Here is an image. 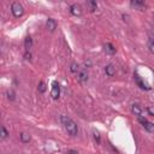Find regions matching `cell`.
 Listing matches in <instances>:
<instances>
[{
  "label": "cell",
  "mask_w": 154,
  "mask_h": 154,
  "mask_svg": "<svg viewBox=\"0 0 154 154\" xmlns=\"http://www.w3.org/2000/svg\"><path fill=\"white\" fill-rule=\"evenodd\" d=\"M51 97H52V99L57 100L58 98L60 97V86L59 83L57 82V81H54V82L52 83V90H51Z\"/></svg>",
  "instance_id": "3957f363"
},
{
  "label": "cell",
  "mask_w": 154,
  "mask_h": 154,
  "mask_svg": "<svg viewBox=\"0 0 154 154\" xmlns=\"http://www.w3.org/2000/svg\"><path fill=\"white\" fill-rule=\"evenodd\" d=\"M105 72H106V75H107L108 77L114 76V75H116V66H114L113 64L106 65V66H105Z\"/></svg>",
  "instance_id": "30bf717a"
},
{
  "label": "cell",
  "mask_w": 154,
  "mask_h": 154,
  "mask_svg": "<svg viewBox=\"0 0 154 154\" xmlns=\"http://www.w3.org/2000/svg\"><path fill=\"white\" fill-rule=\"evenodd\" d=\"M70 13L74 14V16H81V14H82V9H81L79 5L72 4V5L70 6Z\"/></svg>",
  "instance_id": "ba28073f"
},
{
  "label": "cell",
  "mask_w": 154,
  "mask_h": 154,
  "mask_svg": "<svg viewBox=\"0 0 154 154\" xmlns=\"http://www.w3.org/2000/svg\"><path fill=\"white\" fill-rule=\"evenodd\" d=\"M24 58H25V60H31V53L30 52H27L24 54Z\"/></svg>",
  "instance_id": "7402d4cb"
},
{
  "label": "cell",
  "mask_w": 154,
  "mask_h": 154,
  "mask_svg": "<svg viewBox=\"0 0 154 154\" xmlns=\"http://www.w3.org/2000/svg\"><path fill=\"white\" fill-rule=\"evenodd\" d=\"M148 48H149V51L154 54V40L153 39H149L148 40Z\"/></svg>",
  "instance_id": "d6986e66"
},
{
  "label": "cell",
  "mask_w": 154,
  "mask_h": 154,
  "mask_svg": "<svg viewBox=\"0 0 154 154\" xmlns=\"http://www.w3.org/2000/svg\"><path fill=\"white\" fill-rule=\"evenodd\" d=\"M46 84H45V82H40L39 83V87H38V90L40 92V93H45L46 92Z\"/></svg>",
  "instance_id": "e0dca14e"
},
{
  "label": "cell",
  "mask_w": 154,
  "mask_h": 154,
  "mask_svg": "<svg viewBox=\"0 0 154 154\" xmlns=\"http://www.w3.org/2000/svg\"><path fill=\"white\" fill-rule=\"evenodd\" d=\"M70 70H71V72H74V74H76V72H79V66H78V64L77 63H72L71 65H70Z\"/></svg>",
  "instance_id": "2e32d148"
},
{
  "label": "cell",
  "mask_w": 154,
  "mask_h": 154,
  "mask_svg": "<svg viewBox=\"0 0 154 154\" xmlns=\"http://www.w3.org/2000/svg\"><path fill=\"white\" fill-rule=\"evenodd\" d=\"M19 137H21V141L23 142V143H28L29 141H30V135L29 134H27V133H22L21 135H19Z\"/></svg>",
  "instance_id": "5bb4252c"
},
{
  "label": "cell",
  "mask_w": 154,
  "mask_h": 154,
  "mask_svg": "<svg viewBox=\"0 0 154 154\" xmlns=\"http://www.w3.org/2000/svg\"><path fill=\"white\" fill-rule=\"evenodd\" d=\"M131 5L136 6V7H143L144 6V3L143 1H138V0H135V1H131Z\"/></svg>",
  "instance_id": "ffe728a7"
},
{
  "label": "cell",
  "mask_w": 154,
  "mask_h": 154,
  "mask_svg": "<svg viewBox=\"0 0 154 154\" xmlns=\"http://www.w3.org/2000/svg\"><path fill=\"white\" fill-rule=\"evenodd\" d=\"M11 11H12V14L14 17H22L24 13V7L22 6L19 3H13L12 6H11Z\"/></svg>",
  "instance_id": "7a4b0ae2"
},
{
  "label": "cell",
  "mask_w": 154,
  "mask_h": 154,
  "mask_svg": "<svg viewBox=\"0 0 154 154\" xmlns=\"http://www.w3.org/2000/svg\"><path fill=\"white\" fill-rule=\"evenodd\" d=\"M94 138H95V141H97L98 143H100V135H99V133H97V131L94 133Z\"/></svg>",
  "instance_id": "44dd1931"
},
{
  "label": "cell",
  "mask_w": 154,
  "mask_h": 154,
  "mask_svg": "<svg viewBox=\"0 0 154 154\" xmlns=\"http://www.w3.org/2000/svg\"><path fill=\"white\" fill-rule=\"evenodd\" d=\"M131 111H133V113L137 117H144V108H142L140 105H133L131 106Z\"/></svg>",
  "instance_id": "8992f818"
},
{
  "label": "cell",
  "mask_w": 154,
  "mask_h": 154,
  "mask_svg": "<svg viewBox=\"0 0 154 154\" xmlns=\"http://www.w3.org/2000/svg\"><path fill=\"white\" fill-rule=\"evenodd\" d=\"M87 6H88V9H89L92 12L97 11V9H98V4H97V1H94V0H88V1H87Z\"/></svg>",
  "instance_id": "7c38bea8"
},
{
  "label": "cell",
  "mask_w": 154,
  "mask_h": 154,
  "mask_svg": "<svg viewBox=\"0 0 154 154\" xmlns=\"http://www.w3.org/2000/svg\"><path fill=\"white\" fill-rule=\"evenodd\" d=\"M6 95H7V99H9L10 101H13L14 99H16V97H14V93H13V90H7Z\"/></svg>",
  "instance_id": "ac0fdd59"
},
{
  "label": "cell",
  "mask_w": 154,
  "mask_h": 154,
  "mask_svg": "<svg viewBox=\"0 0 154 154\" xmlns=\"http://www.w3.org/2000/svg\"><path fill=\"white\" fill-rule=\"evenodd\" d=\"M138 122H140L142 125L144 127V129L148 131V133H154V124L148 122L144 117H138Z\"/></svg>",
  "instance_id": "277c9868"
},
{
  "label": "cell",
  "mask_w": 154,
  "mask_h": 154,
  "mask_svg": "<svg viewBox=\"0 0 154 154\" xmlns=\"http://www.w3.org/2000/svg\"><path fill=\"white\" fill-rule=\"evenodd\" d=\"M31 47H33V39L30 36H27L24 40V48L27 49V52H29V51L31 49Z\"/></svg>",
  "instance_id": "8fae6325"
},
{
  "label": "cell",
  "mask_w": 154,
  "mask_h": 154,
  "mask_svg": "<svg viewBox=\"0 0 154 154\" xmlns=\"http://www.w3.org/2000/svg\"><path fill=\"white\" fill-rule=\"evenodd\" d=\"M105 51H106V53H108V54H114L116 53V48H114V46L112 45V43H106V45H105Z\"/></svg>",
  "instance_id": "4fadbf2b"
},
{
  "label": "cell",
  "mask_w": 154,
  "mask_h": 154,
  "mask_svg": "<svg viewBox=\"0 0 154 154\" xmlns=\"http://www.w3.org/2000/svg\"><path fill=\"white\" fill-rule=\"evenodd\" d=\"M46 28L49 33H53L55 29H57V22L53 18H48L46 22Z\"/></svg>",
  "instance_id": "52a82bcc"
},
{
  "label": "cell",
  "mask_w": 154,
  "mask_h": 154,
  "mask_svg": "<svg viewBox=\"0 0 154 154\" xmlns=\"http://www.w3.org/2000/svg\"><path fill=\"white\" fill-rule=\"evenodd\" d=\"M0 131H1V134H0V138H1V140H5V138H7V136H9V133H7V130L5 129V127L0 128Z\"/></svg>",
  "instance_id": "9a60e30c"
},
{
  "label": "cell",
  "mask_w": 154,
  "mask_h": 154,
  "mask_svg": "<svg viewBox=\"0 0 154 154\" xmlns=\"http://www.w3.org/2000/svg\"><path fill=\"white\" fill-rule=\"evenodd\" d=\"M68 154H78L77 151H68Z\"/></svg>",
  "instance_id": "603a6c76"
},
{
  "label": "cell",
  "mask_w": 154,
  "mask_h": 154,
  "mask_svg": "<svg viewBox=\"0 0 154 154\" xmlns=\"http://www.w3.org/2000/svg\"><path fill=\"white\" fill-rule=\"evenodd\" d=\"M60 120H62V124L64 125L65 130L68 131V134L70 136H76L78 134V127L77 124L72 120L71 118H69V117L66 116H62L60 117Z\"/></svg>",
  "instance_id": "6da1fadb"
},
{
  "label": "cell",
  "mask_w": 154,
  "mask_h": 154,
  "mask_svg": "<svg viewBox=\"0 0 154 154\" xmlns=\"http://www.w3.org/2000/svg\"><path fill=\"white\" fill-rule=\"evenodd\" d=\"M134 77H135V82H136V84H137L138 87H140L141 89H146V90H148V89H149V86H148L147 83H144V81H143L140 76H138L137 74H135Z\"/></svg>",
  "instance_id": "5b68a950"
},
{
  "label": "cell",
  "mask_w": 154,
  "mask_h": 154,
  "mask_svg": "<svg viewBox=\"0 0 154 154\" xmlns=\"http://www.w3.org/2000/svg\"><path fill=\"white\" fill-rule=\"evenodd\" d=\"M78 81L81 83H84L88 81V72H87V69H81L79 72H78Z\"/></svg>",
  "instance_id": "9c48e42d"
}]
</instances>
